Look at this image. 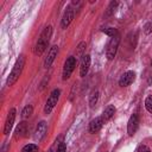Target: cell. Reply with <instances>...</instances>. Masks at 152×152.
<instances>
[{
  "mask_svg": "<svg viewBox=\"0 0 152 152\" xmlns=\"http://www.w3.org/2000/svg\"><path fill=\"white\" fill-rule=\"evenodd\" d=\"M51 33H52V27L51 26H46L44 28V31L42 32L37 44H36V49H34V53L36 55H42L44 52V50L46 49L48 44H49V40H50V37H51Z\"/></svg>",
  "mask_w": 152,
  "mask_h": 152,
  "instance_id": "cell-1",
  "label": "cell"
},
{
  "mask_svg": "<svg viewBox=\"0 0 152 152\" xmlns=\"http://www.w3.org/2000/svg\"><path fill=\"white\" fill-rule=\"evenodd\" d=\"M24 65H25V57L21 55L17 59V62H15V64H14L10 76H8V78H7V86H13L18 81V78H19V76H20V74L23 71Z\"/></svg>",
  "mask_w": 152,
  "mask_h": 152,
  "instance_id": "cell-2",
  "label": "cell"
},
{
  "mask_svg": "<svg viewBox=\"0 0 152 152\" xmlns=\"http://www.w3.org/2000/svg\"><path fill=\"white\" fill-rule=\"evenodd\" d=\"M119 43H120V36L116 34L114 37H112V39L109 40L108 45H107V49H106V56L109 61H112L115 55H116V51H118V46H119Z\"/></svg>",
  "mask_w": 152,
  "mask_h": 152,
  "instance_id": "cell-3",
  "label": "cell"
},
{
  "mask_svg": "<svg viewBox=\"0 0 152 152\" xmlns=\"http://www.w3.org/2000/svg\"><path fill=\"white\" fill-rule=\"evenodd\" d=\"M59 94H61L59 89H53V90L51 91L50 96H49L48 100H46L45 107H44V112H45V114H50L51 110L53 109V107L57 104V101H58V99H59Z\"/></svg>",
  "mask_w": 152,
  "mask_h": 152,
  "instance_id": "cell-4",
  "label": "cell"
},
{
  "mask_svg": "<svg viewBox=\"0 0 152 152\" xmlns=\"http://www.w3.org/2000/svg\"><path fill=\"white\" fill-rule=\"evenodd\" d=\"M75 66H76V58L74 56L68 57L64 63V68H63V80H68L70 77Z\"/></svg>",
  "mask_w": 152,
  "mask_h": 152,
  "instance_id": "cell-5",
  "label": "cell"
},
{
  "mask_svg": "<svg viewBox=\"0 0 152 152\" xmlns=\"http://www.w3.org/2000/svg\"><path fill=\"white\" fill-rule=\"evenodd\" d=\"M72 19H74V10H72V7H71V5H70V6L66 7V10H65V12H64V14H63L62 23H61L62 28H66V27L70 25V23L72 21Z\"/></svg>",
  "mask_w": 152,
  "mask_h": 152,
  "instance_id": "cell-6",
  "label": "cell"
},
{
  "mask_svg": "<svg viewBox=\"0 0 152 152\" xmlns=\"http://www.w3.org/2000/svg\"><path fill=\"white\" fill-rule=\"evenodd\" d=\"M134 80H135V72L129 70V71H126L125 74H122V76L119 80V84L121 87H127L131 83H133Z\"/></svg>",
  "mask_w": 152,
  "mask_h": 152,
  "instance_id": "cell-7",
  "label": "cell"
},
{
  "mask_svg": "<svg viewBox=\"0 0 152 152\" xmlns=\"http://www.w3.org/2000/svg\"><path fill=\"white\" fill-rule=\"evenodd\" d=\"M138 126H139V118L137 114H133L129 120H128V124H127V133L129 135H133L137 129H138Z\"/></svg>",
  "mask_w": 152,
  "mask_h": 152,
  "instance_id": "cell-8",
  "label": "cell"
},
{
  "mask_svg": "<svg viewBox=\"0 0 152 152\" xmlns=\"http://www.w3.org/2000/svg\"><path fill=\"white\" fill-rule=\"evenodd\" d=\"M14 119H15V109L14 108H11L10 112H8L6 122H5V127H4V133L5 134H8L11 132L12 126H13V122H14Z\"/></svg>",
  "mask_w": 152,
  "mask_h": 152,
  "instance_id": "cell-9",
  "label": "cell"
},
{
  "mask_svg": "<svg viewBox=\"0 0 152 152\" xmlns=\"http://www.w3.org/2000/svg\"><path fill=\"white\" fill-rule=\"evenodd\" d=\"M46 129H48V127H46V122H45V121H40V122L37 125V127H36L34 140L40 141V140L45 137V134H46Z\"/></svg>",
  "mask_w": 152,
  "mask_h": 152,
  "instance_id": "cell-10",
  "label": "cell"
},
{
  "mask_svg": "<svg viewBox=\"0 0 152 152\" xmlns=\"http://www.w3.org/2000/svg\"><path fill=\"white\" fill-rule=\"evenodd\" d=\"M57 53H58V46L57 45L51 46V49H50V51H49V53H48V56L45 58V62H44V66L45 68H49L52 64V62L55 61Z\"/></svg>",
  "mask_w": 152,
  "mask_h": 152,
  "instance_id": "cell-11",
  "label": "cell"
},
{
  "mask_svg": "<svg viewBox=\"0 0 152 152\" xmlns=\"http://www.w3.org/2000/svg\"><path fill=\"white\" fill-rule=\"evenodd\" d=\"M89 66H90V56L89 55H84L82 61H81V66H80V75H81V77H84L88 74Z\"/></svg>",
  "mask_w": 152,
  "mask_h": 152,
  "instance_id": "cell-12",
  "label": "cell"
},
{
  "mask_svg": "<svg viewBox=\"0 0 152 152\" xmlns=\"http://www.w3.org/2000/svg\"><path fill=\"white\" fill-rule=\"evenodd\" d=\"M103 124L104 122H103L102 118L101 116H97V118H95V119H93L90 121V124H89V131L91 133H96V132H99L101 129V127H102Z\"/></svg>",
  "mask_w": 152,
  "mask_h": 152,
  "instance_id": "cell-13",
  "label": "cell"
},
{
  "mask_svg": "<svg viewBox=\"0 0 152 152\" xmlns=\"http://www.w3.org/2000/svg\"><path fill=\"white\" fill-rule=\"evenodd\" d=\"M115 110H116V109H115V107H114V106H112V104L107 106V107L104 108V110H103L102 115H101V118H102L103 122H107L108 120H110V119L114 116Z\"/></svg>",
  "mask_w": 152,
  "mask_h": 152,
  "instance_id": "cell-14",
  "label": "cell"
},
{
  "mask_svg": "<svg viewBox=\"0 0 152 152\" xmlns=\"http://www.w3.org/2000/svg\"><path fill=\"white\" fill-rule=\"evenodd\" d=\"M27 133V125L26 122H20L15 129V134H14V138L15 139H20L23 137H25Z\"/></svg>",
  "mask_w": 152,
  "mask_h": 152,
  "instance_id": "cell-15",
  "label": "cell"
},
{
  "mask_svg": "<svg viewBox=\"0 0 152 152\" xmlns=\"http://www.w3.org/2000/svg\"><path fill=\"white\" fill-rule=\"evenodd\" d=\"M32 110H33L32 106H30V104L25 106L24 109H23V112H21V116H23V119H27V118H30L31 114H32Z\"/></svg>",
  "mask_w": 152,
  "mask_h": 152,
  "instance_id": "cell-16",
  "label": "cell"
},
{
  "mask_svg": "<svg viewBox=\"0 0 152 152\" xmlns=\"http://www.w3.org/2000/svg\"><path fill=\"white\" fill-rule=\"evenodd\" d=\"M21 152H38V146L36 144H27L23 147Z\"/></svg>",
  "mask_w": 152,
  "mask_h": 152,
  "instance_id": "cell-17",
  "label": "cell"
},
{
  "mask_svg": "<svg viewBox=\"0 0 152 152\" xmlns=\"http://www.w3.org/2000/svg\"><path fill=\"white\" fill-rule=\"evenodd\" d=\"M97 97H99V93H97L96 90L93 91L91 95H90V100H89L90 107H94V106H95V103H96V101H97Z\"/></svg>",
  "mask_w": 152,
  "mask_h": 152,
  "instance_id": "cell-18",
  "label": "cell"
},
{
  "mask_svg": "<svg viewBox=\"0 0 152 152\" xmlns=\"http://www.w3.org/2000/svg\"><path fill=\"white\" fill-rule=\"evenodd\" d=\"M145 107L147 109L148 113H152V95L147 96L146 100H145Z\"/></svg>",
  "mask_w": 152,
  "mask_h": 152,
  "instance_id": "cell-19",
  "label": "cell"
},
{
  "mask_svg": "<svg viewBox=\"0 0 152 152\" xmlns=\"http://www.w3.org/2000/svg\"><path fill=\"white\" fill-rule=\"evenodd\" d=\"M103 32H104L107 36H109V37H114V36H116V34H118V31H116V28H114V27L103 28Z\"/></svg>",
  "mask_w": 152,
  "mask_h": 152,
  "instance_id": "cell-20",
  "label": "cell"
},
{
  "mask_svg": "<svg viewBox=\"0 0 152 152\" xmlns=\"http://www.w3.org/2000/svg\"><path fill=\"white\" fill-rule=\"evenodd\" d=\"M151 32H152V20L148 21V23L145 25V33L148 34V33H151Z\"/></svg>",
  "mask_w": 152,
  "mask_h": 152,
  "instance_id": "cell-21",
  "label": "cell"
},
{
  "mask_svg": "<svg viewBox=\"0 0 152 152\" xmlns=\"http://www.w3.org/2000/svg\"><path fill=\"white\" fill-rule=\"evenodd\" d=\"M65 150H66V146H65V144H64V142H61V144L58 145V147H57L56 152H65Z\"/></svg>",
  "mask_w": 152,
  "mask_h": 152,
  "instance_id": "cell-22",
  "label": "cell"
},
{
  "mask_svg": "<svg viewBox=\"0 0 152 152\" xmlns=\"http://www.w3.org/2000/svg\"><path fill=\"white\" fill-rule=\"evenodd\" d=\"M116 5H118V2L116 1H113V2H110V5H109V7H108V13H112L114 10H115V7H116Z\"/></svg>",
  "mask_w": 152,
  "mask_h": 152,
  "instance_id": "cell-23",
  "label": "cell"
},
{
  "mask_svg": "<svg viewBox=\"0 0 152 152\" xmlns=\"http://www.w3.org/2000/svg\"><path fill=\"white\" fill-rule=\"evenodd\" d=\"M84 46H86V43H80V45H78V48H77V53H78V55H81V53L83 52Z\"/></svg>",
  "mask_w": 152,
  "mask_h": 152,
  "instance_id": "cell-24",
  "label": "cell"
},
{
  "mask_svg": "<svg viewBox=\"0 0 152 152\" xmlns=\"http://www.w3.org/2000/svg\"><path fill=\"white\" fill-rule=\"evenodd\" d=\"M138 152H151V151H150V148H148L147 146H145V145H141V146L138 148Z\"/></svg>",
  "mask_w": 152,
  "mask_h": 152,
  "instance_id": "cell-25",
  "label": "cell"
},
{
  "mask_svg": "<svg viewBox=\"0 0 152 152\" xmlns=\"http://www.w3.org/2000/svg\"><path fill=\"white\" fill-rule=\"evenodd\" d=\"M151 65H152V62H151Z\"/></svg>",
  "mask_w": 152,
  "mask_h": 152,
  "instance_id": "cell-26",
  "label": "cell"
}]
</instances>
